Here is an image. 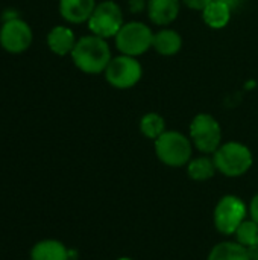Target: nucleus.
Here are the masks:
<instances>
[{"label":"nucleus","mask_w":258,"mask_h":260,"mask_svg":"<svg viewBox=\"0 0 258 260\" xmlns=\"http://www.w3.org/2000/svg\"><path fill=\"white\" fill-rule=\"evenodd\" d=\"M231 8L220 2V0H213L204 11H202V17L204 21L213 27V29H222L228 24L230 18H231Z\"/></svg>","instance_id":"obj_14"},{"label":"nucleus","mask_w":258,"mask_h":260,"mask_svg":"<svg viewBox=\"0 0 258 260\" xmlns=\"http://www.w3.org/2000/svg\"><path fill=\"white\" fill-rule=\"evenodd\" d=\"M216 169L227 177H240L252 166V154L248 146L239 142H228L214 152Z\"/></svg>","instance_id":"obj_2"},{"label":"nucleus","mask_w":258,"mask_h":260,"mask_svg":"<svg viewBox=\"0 0 258 260\" xmlns=\"http://www.w3.org/2000/svg\"><path fill=\"white\" fill-rule=\"evenodd\" d=\"M152 47L164 56H172L178 53L182 47V38L176 30L172 29H163L158 34L154 35Z\"/></svg>","instance_id":"obj_13"},{"label":"nucleus","mask_w":258,"mask_h":260,"mask_svg":"<svg viewBox=\"0 0 258 260\" xmlns=\"http://www.w3.org/2000/svg\"><path fill=\"white\" fill-rule=\"evenodd\" d=\"M32 43V30L29 24L17 17L6 20L0 29V44L6 52L21 53Z\"/></svg>","instance_id":"obj_9"},{"label":"nucleus","mask_w":258,"mask_h":260,"mask_svg":"<svg viewBox=\"0 0 258 260\" xmlns=\"http://www.w3.org/2000/svg\"><path fill=\"white\" fill-rule=\"evenodd\" d=\"M245 216H246L245 203L234 195H227L217 203L214 209L216 230L222 235H233L236 233L239 225L245 221Z\"/></svg>","instance_id":"obj_8"},{"label":"nucleus","mask_w":258,"mask_h":260,"mask_svg":"<svg viewBox=\"0 0 258 260\" xmlns=\"http://www.w3.org/2000/svg\"><path fill=\"white\" fill-rule=\"evenodd\" d=\"M154 41L152 30L140 21H131L122 26L116 35V46L123 55L138 56L144 53Z\"/></svg>","instance_id":"obj_4"},{"label":"nucleus","mask_w":258,"mask_h":260,"mask_svg":"<svg viewBox=\"0 0 258 260\" xmlns=\"http://www.w3.org/2000/svg\"><path fill=\"white\" fill-rule=\"evenodd\" d=\"M190 137L195 146L205 154L216 152L220 146L222 129L219 122L210 114H198L190 125Z\"/></svg>","instance_id":"obj_7"},{"label":"nucleus","mask_w":258,"mask_h":260,"mask_svg":"<svg viewBox=\"0 0 258 260\" xmlns=\"http://www.w3.org/2000/svg\"><path fill=\"white\" fill-rule=\"evenodd\" d=\"M155 154L166 166L181 168L190 161L192 143L178 131H164L155 140Z\"/></svg>","instance_id":"obj_3"},{"label":"nucleus","mask_w":258,"mask_h":260,"mask_svg":"<svg viewBox=\"0 0 258 260\" xmlns=\"http://www.w3.org/2000/svg\"><path fill=\"white\" fill-rule=\"evenodd\" d=\"M216 165L213 161V158H208V157H199V158H195L189 163V168H187V172H189V177L195 181H205V180H210L211 177H214L216 174Z\"/></svg>","instance_id":"obj_17"},{"label":"nucleus","mask_w":258,"mask_h":260,"mask_svg":"<svg viewBox=\"0 0 258 260\" xmlns=\"http://www.w3.org/2000/svg\"><path fill=\"white\" fill-rule=\"evenodd\" d=\"M249 212H251V218L252 221H255L258 224V193L252 198L251 201V207H249Z\"/></svg>","instance_id":"obj_21"},{"label":"nucleus","mask_w":258,"mask_h":260,"mask_svg":"<svg viewBox=\"0 0 258 260\" xmlns=\"http://www.w3.org/2000/svg\"><path fill=\"white\" fill-rule=\"evenodd\" d=\"M220 2L227 3L231 9H236V8H239V6L242 5V2H243V0H220Z\"/></svg>","instance_id":"obj_23"},{"label":"nucleus","mask_w":258,"mask_h":260,"mask_svg":"<svg viewBox=\"0 0 258 260\" xmlns=\"http://www.w3.org/2000/svg\"><path fill=\"white\" fill-rule=\"evenodd\" d=\"M248 253H249L251 260H258V239L248 248Z\"/></svg>","instance_id":"obj_22"},{"label":"nucleus","mask_w":258,"mask_h":260,"mask_svg":"<svg viewBox=\"0 0 258 260\" xmlns=\"http://www.w3.org/2000/svg\"><path fill=\"white\" fill-rule=\"evenodd\" d=\"M237 242L246 248H249L258 239V224L255 221H243L236 230Z\"/></svg>","instance_id":"obj_19"},{"label":"nucleus","mask_w":258,"mask_h":260,"mask_svg":"<svg viewBox=\"0 0 258 260\" xmlns=\"http://www.w3.org/2000/svg\"><path fill=\"white\" fill-rule=\"evenodd\" d=\"M179 8L181 0H149L148 15L155 24H169L178 17Z\"/></svg>","instance_id":"obj_11"},{"label":"nucleus","mask_w":258,"mask_h":260,"mask_svg":"<svg viewBox=\"0 0 258 260\" xmlns=\"http://www.w3.org/2000/svg\"><path fill=\"white\" fill-rule=\"evenodd\" d=\"M94 8V0H59V12L70 23L88 21Z\"/></svg>","instance_id":"obj_10"},{"label":"nucleus","mask_w":258,"mask_h":260,"mask_svg":"<svg viewBox=\"0 0 258 260\" xmlns=\"http://www.w3.org/2000/svg\"><path fill=\"white\" fill-rule=\"evenodd\" d=\"M207 260H251L248 248L239 242H220L208 254Z\"/></svg>","instance_id":"obj_15"},{"label":"nucleus","mask_w":258,"mask_h":260,"mask_svg":"<svg viewBox=\"0 0 258 260\" xmlns=\"http://www.w3.org/2000/svg\"><path fill=\"white\" fill-rule=\"evenodd\" d=\"M75 66L88 75H97L105 72L111 58V50L105 38L97 35H87L76 41L71 52Z\"/></svg>","instance_id":"obj_1"},{"label":"nucleus","mask_w":258,"mask_h":260,"mask_svg":"<svg viewBox=\"0 0 258 260\" xmlns=\"http://www.w3.org/2000/svg\"><path fill=\"white\" fill-rule=\"evenodd\" d=\"M140 131L144 137L157 140L166 131L164 119L157 113H148L140 120Z\"/></svg>","instance_id":"obj_18"},{"label":"nucleus","mask_w":258,"mask_h":260,"mask_svg":"<svg viewBox=\"0 0 258 260\" xmlns=\"http://www.w3.org/2000/svg\"><path fill=\"white\" fill-rule=\"evenodd\" d=\"M186 6H189L190 9H196V11H204L213 0H181Z\"/></svg>","instance_id":"obj_20"},{"label":"nucleus","mask_w":258,"mask_h":260,"mask_svg":"<svg viewBox=\"0 0 258 260\" xmlns=\"http://www.w3.org/2000/svg\"><path fill=\"white\" fill-rule=\"evenodd\" d=\"M32 260H68L67 248L58 241H43L32 248Z\"/></svg>","instance_id":"obj_16"},{"label":"nucleus","mask_w":258,"mask_h":260,"mask_svg":"<svg viewBox=\"0 0 258 260\" xmlns=\"http://www.w3.org/2000/svg\"><path fill=\"white\" fill-rule=\"evenodd\" d=\"M123 26V12L116 2H102L96 5L90 20L88 27L90 30L102 38L116 37L117 32Z\"/></svg>","instance_id":"obj_5"},{"label":"nucleus","mask_w":258,"mask_h":260,"mask_svg":"<svg viewBox=\"0 0 258 260\" xmlns=\"http://www.w3.org/2000/svg\"><path fill=\"white\" fill-rule=\"evenodd\" d=\"M47 44H49L50 50L56 55L71 53L76 46L75 34L65 26H56L49 32Z\"/></svg>","instance_id":"obj_12"},{"label":"nucleus","mask_w":258,"mask_h":260,"mask_svg":"<svg viewBox=\"0 0 258 260\" xmlns=\"http://www.w3.org/2000/svg\"><path fill=\"white\" fill-rule=\"evenodd\" d=\"M119 260H131V259H126V257H123V259H119Z\"/></svg>","instance_id":"obj_24"},{"label":"nucleus","mask_w":258,"mask_h":260,"mask_svg":"<svg viewBox=\"0 0 258 260\" xmlns=\"http://www.w3.org/2000/svg\"><path fill=\"white\" fill-rule=\"evenodd\" d=\"M141 64L135 59V56L120 55L113 58L105 69V78L108 84L114 88L126 90L134 87L141 79Z\"/></svg>","instance_id":"obj_6"}]
</instances>
